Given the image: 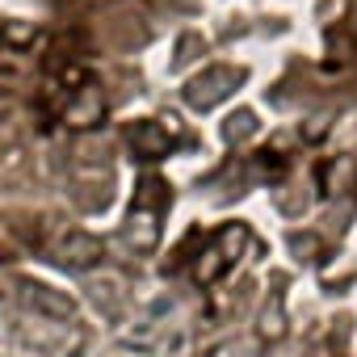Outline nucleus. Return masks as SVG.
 <instances>
[{
	"label": "nucleus",
	"instance_id": "obj_2",
	"mask_svg": "<svg viewBox=\"0 0 357 357\" xmlns=\"http://www.w3.org/2000/svg\"><path fill=\"white\" fill-rule=\"evenodd\" d=\"M240 80H244L240 68H211V72H202V76H194V80L185 84V101H190L194 109H211V105H219Z\"/></svg>",
	"mask_w": 357,
	"mask_h": 357
},
{
	"label": "nucleus",
	"instance_id": "obj_4",
	"mask_svg": "<svg viewBox=\"0 0 357 357\" xmlns=\"http://www.w3.org/2000/svg\"><path fill=\"white\" fill-rule=\"evenodd\" d=\"M244 240H248V236H244V227H236V223H231V227H223V231H219V240H215V248H211V252H206V261L198 265V278H202V282H215V278L236 261V252H240V244H244Z\"/></svg>",
	"mask_w": 357,
	"mask_h": 357
},
{
	"label": "nucleus",
	"instance_id": "obj_8",
	"mask_svg": "<svg viewBox=\"0 0 357 357\" xmlns=\"http://www.w3.org/2000/svg\"><path fill=\"white\" fill-rule=\"evenodd\" d=\"M252 130H257V114H252V109H240V114H231V118H227V139H231V143L248 139Z\"/></svg>",
	"mask_w": 357,
	"mask_h": 357
},
{
	"label": "nucleus",
	"instance_id": "obj_7",
	"mask_svg": "<svg viewBox=\"0 0 357 357\" xmlns=\"http://www.w3.org/2000/svg\"><path fill=\"white\" fill-rule=\"evenodd\" d=\"M0 43L13 47V51H30V47L38 43V30H34V26H13V22H5V26H0Z\"/></svg>",
	"mask_w": 357,
	"mask_h": 357
},
{
	"label": "nucleus",
	"instance_id": "obj_1",
	"mask_svg": "<svg viewBox=\"0 0 357 357\" xmlns=\"http://www.w3.org/2000/svg\"><path fill=\"white\" fill-rule=\"evenodd\" d=\"M168 206V190L160 176H143L139 181V194H135V206L126 215V244L135 252H151L155 240H160V215Z\"/></svg>",
	"mask_w": 357,
	"mask_h": 357
},
{
	"label": "nucleus",
	"instance_id": "obj_6",
	"mask_svg": "<svg viewBox=\"0 0 357 357\" xmlns=\"http://www.w3.org/2000/svg\"><path fill=\"white\" fill-rule=\"evenodd\" d=\"M17 294H22V303L38 307V311L51 315V319H68V315L76 311L72 298H63V294H55V290H47V286H38V282H17Z\"/></svg>",
	"mask_w": 357,
	"mask_h": 357
},
{
	"label": "nucleus",
	"instance_id": "obj_3",
	"mask_svg": "<svg viewBox=\"0 0 357 357\" xmlns=\"http://www.w3.org/2000/svg\"><path fill=\"white\" fill-rule=\"evenodd\" d=\"M59 118H63L68 126H97V122L105 118V97H101V89H97L93 80H80V84L63 97Z\"/></svg>",
	"mask_w": 357,
	"mask_h": 357
},
{
	"label": "nucleus",
	"instance_id": "obj_5",
	"mask_svg": "<svg viewBox=\"0 0 357 357\" xmlns=\"http://www.w3.org/2000/svg\"><path fill=\"white\" fill-rule=\"evenodd\" d=\"M126 139H130L135 155H147V160H160V155H168V147H172L168 118H160V122H135V126L126 130Z\"/></svg>",
	"mask_w": 357,
	"mask_h": 357
}]
</instances>
